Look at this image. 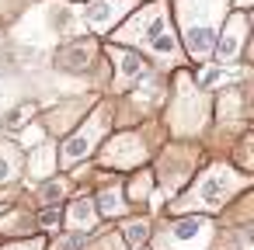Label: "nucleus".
<instances>
[{
	"label": "nucleus",
	"instance_id": "nucleus-26",
	"mask_svg": "<svg viewBox=\"0 0 254 250\" xmlns=\"http://www.w3.org/2000/svg\"><path fill=\"white\" fill-rule=\"evenodd\" d=\"M84 243H87V236H84V233L60 229V233H53V236H49L46 250H84Z\"/></svg>",
	"mask_w": 254,
	"mask_h": 250
},
{
	"label": "nucleus",
	"instance_id": "nucleus-22",
	"mask_svg": "<svg viewBox=\"0 0 254 250\" xmlns=\"http://www.w3.org/2000/svg\"><path fill=\"white\" fill-rule=\"evenodd\" d=\"M119 222H122V226H119V236H122V243H126L129 250L146 247L150 229H153V215H146V212H132V215H126V219H119Z\"/></svg>",
	"mask_w": 254,
	"mask_h": 250
},
{
	"label": "nucleus",
	"instance_id": "nucleus-11",
	"mask_svg": "<svg viewBox=\"0 0 254 250\" xmlns=\"http://www.w3.org/2000/svg\"><path fill=\"white\" fill-rule=\"evenodd\" d=\"M136 11V0H87L80 18L91 35H108Z\"/></svg>",
	"mask_w": 254,
	"mask_h": 250
},
{
	"label": "nucleus",
	"instance_id": "nucleus-30",
	"mask_svg": "<svg viewBox=\"0 0 254 250\" xmlns=\"http://www.w3.org/2000/svg\"><path fill=\"white\" fill-rule=\"evenodd\" d=\"M136 250H150V247H136Z\"/></svg>",
	"mask_w": 254,
	"mask_h": 250
},
{
	"label": "nucleus",
	"instance_id": "nucleus-28",
	"mask_svg": "<svg viewBox=\"0 0 254 250\" xmlns=\"http://www.w3.org/2000/svg\"><path fill=\"white\" fill-rule=\"evenodd\" d=\"M230 4H233L237 11H251V0H230Z\"/></svg>",
	"mask_w": 254,
	"mask_h": 250
},
{
	"label": "nucleus",
	"instance_id": "nucleus-19",
	"mask_svg": "<svg viewBox=\"0 0 254 250\" xmlns=\"http://www.w3.org/2000/svg\"><path fill=\"white\" fill-rule=\"evenodd\" d=\"M70 195H73V174H53L35 188V205L53 208V205H63Z\"/></svg>",
	"mask_w": 254,
	"mask_h": 250
},
{
	"label": "nucleus",
	"instance_id": "nucleus-9",
	"mask_svg": "<svg viewBox=\"0 0 254 250\" xmlns=\"http://www.w3.org/2000/svg\"><path fill=\"white\" fill-rule=\"evenodd\" d=\"M108 63H112V94H132V87H139L153 73V63L126 46H108Z\"/></svg>",
	"mask_w": 254,
	"mask_h": 250
},
{
	"label": "nucleus",
	"instance_id": "nucleus-29",
	"mask_svg": "<svg viewBox=\"0 0 254 250\" xmlns=\"http://www.w3.org/2000/svg\"><path fill=\"white\" fill-rule=\"evenodd\" d=\"M4 208H7V201H4V198H0V212H4Z\"/></svg>",
	"mask_w": 254,
	"mask_h": 250
},
{
	"label": "nucleus",
	"instance_id": "nucleus-13",
	"mask_svg": "<svg viewBox=\"0 0 254 250\" xmlns=\"http://www.w3.org/2000/svg\"><path fill=\"white\" fill-rule=\"evenodd\" d=\"M91 198H94V208H98L101 222L132 215V205L126 201V191H122V174H105V181L91 191Z\"/></svg>",
	"mask_w": 254,
	"mask_h": 250
},
{
	"label": "nucleus",
	"instance_id": "nucleus-20",
	"mask_svg": "<svg viewBox=\"0 0 254 250\" xmlns=\"http://www.w3.org/2000/svg\"><path fill=\"white\" fill-rule=\"evenodd\" d=\"M25 174V150L14 139H0V188L18 184Z\"/></svg>",
	"mask_w": 254,
	"mask_h": 250
},
{
	"label": "nucleus",
	"instance_id": "nucleus-17",
	"mask_svg": "<svg viewBox=\"0 0 254 250\" xmlns=\"http://www.w3.org/2000/svg\"><path fill=\"white\" fill-rule=\"evenodd\" d=\"M53 174H60V163H56V139H42V143H35L32 150H25V174H21V177L42 184V181L53 177Z\"/></svg>",
	"mask_w": 254,
	"mask_h": 250
},
{
	"label": "nucleus",
	"instance_id": "nucleus-5",
	"mask_svg": "<svg viewBox=\"0 0 254 250\" xmlns=\"http://www.w3.org/2000/svg\"><path fill=\"white\" fill-rule=\"evenodd\" d=\"M212 122V101L205 91L195 87L188 70H174V87L171 101L164 111V125L174 139H198Z\"/></svg>",
	"mask_w": 254,
	"mask_h": 250
},
{
	"label": "nucleus",
	"instance_id": "nucleus-21",
	"mask_svg": "<svg viewBox=\"0 0 254 250\" xmlns=\"http://www.w3.org/2000/svg\"><path fill=\"white\" fill-rule=\"evenodd\" d=\"M39 233L35 229V212L25 208V205H7L4 212H0V236H32Z\"/></svg>",
	"mask_w": 254,
	"mask_h": 250
},
{
	"label": "nucleus",
	"instance_id": "nucleus-1",
	"mask_svg": "<svg viewBox=\"0 0 254 250\" xmlns=\"http://www.w3.org/2000/svg\"><path fill=\"white\" fill-rule=\"evenodd\" d=\"M108 39H112V46L136 49L139 56H146L150 63H157L164 70H181V63H185L167 0H146L119 28L108 32Z\"/></svg>",
	"mask_w": 254,
	"mask_h": 250
},
{
	"label": "nucleus",
	"instance_id": "nucleus-15",
	"mask_svg": "<svg viewBox=\"0 0 254 250\" xmlns=\"http://www.w3.org/2000/svg\"><path fill=\"white\" fill-rule=\"evenodd\" d=\"M191 80H195V87L198 91H226V87H237V84H244L247 80V66H226V63H205L198 73H191Z\"/></svg>",
	"mask_w": 254,
	"mask_h": 250
},
{
	"label": "nucleus",
	"instance_id": "nucleus-12",
	"mask_svg": "<svg viewBox=\"0 0 254 250\" xmlns=\"http://www.w3.org/2000/svg\"><path fill=\"white\" fill-rule=\"evenodd\" d=\"M98 59V39L94 35H84V39H70L63 42L56 52H53V66L60 73H70V77H84Z\"/></svg>",
	"mask_w": 254,
	"mask_h": 250
},
{
	"label": "nucleus",
	"instance_id": "nucleus-6",
	"mask_svg": "<svg viewBox=\"0 0 254 250\" xmlns=\"http://www.w3.org/2000/svg\"><path fill=\"white\" fill-rule=\"evenodd\" d=\"M219 222L212 215H164L153 219L150 250H216Z\"/></svg>",
	"mask_w": 254,
	"mask_h": 250
},
{
	"label": "nucleus",
	"instance_id": "nucleus-7",
	"mask_svg": "<svg viewBox=\"0 0 254 250\" xmlns=\"http://www.w3.org/2000/svg\"><path fill=\"white\" fill-rule=\"evenodd\" d=\"M198 167H202V150H198V143H191V139H174V143H167V146L157 153V163L150 167V170H153L157 195H160L164 201H171V198L195 177Z\"/></svg>",
	"mask_w": 254,
	"mask_h": 250
},
{
	"label": "nucleus",
	"instance_id": "nucleus-18",
	"mask_svg": "<svg viewBox=\"0 0 254 250\" xmlns=\"http://www.w3.org/2000/svg\"><path fill=\"white\" fill-rule=\"evenodd\" d=\"M122 191H126V201L132 205V212H146L157 184H153V170L150 167H139V170H129V177H122Z\"/></svg>",
	"mask_w": 254,
	"mask_h": 250
},
{
	"label": "nucleus",
	"instance_id": "nucleus-4",
	"mask_svg": "<svg viewBox=\"0 0 254 250\" xmlns=\"http://www.w3.org/2000/svg\"><path fill=\"white\" fill-rule=\"evenodd\" d=\"M112 125H115V104L98 98L87 108V115L63 136V143H56L60 174H73L80 163H87L98 153V146L105 143V136H112Z\"/></svg>",
	"mask_w": 254,
	"mask_h": 250
},
{
	"label": "nucleus",
	"instance_id": "nucleus-8",
	"mask_svg": "<svg viewBox=\"0 0 254 250\" xmlns=\"http://www.w3.org/2000/svg\"><path fill=\"white\" fill-rule=\"evenodd\" d=\"M157 143H150V136L143 129H122L115 136H105V143L98 146V153L91 156L105 174H129L139 170L153 160Z\"/></svg>",
	"mask_w": 254,
	"mask_h": 250
},
{
	"label": "nucleus",
	"instance_id": "nucleus-3",
	"mask_svg": "<svg viewBox=\"0 0 254 250\" xmlns=\"http://www.w3.org/2000/svg\"><path fill=\"white\" fill-rule=\"evenodd\" d=\"M167 7L174 11V21H178L174 32H178L185 59L209 63L219 25L230 14V0H171Z\"/></svg>",
	"mask_w": 254,
	"mask_h": 250
},
{
	"label": "nucleus",
	"instance_id": "nucleus-16",
	"mask_svg": "<svg viewBox=\"0 0 254 250\" xmlns=\"http://www.w3.org/2000/svg\"><path fill=\"white\" fill-rule=\"evenodd\" d=\"M98 98H80V101H66L63 108H53V111H46L42 118H39V125L46 129V136L49 139H56V136H66L84 115H87V108L94 104Z\"/></svg>",
	"mask_w": 254,
	"mask_h": 250
},
{
	"label": "nucleus",
	"instance_id": "nucleus-24",
	"mask_svg": "<svg viewBox=\"0 0 254 250\" xmlns=\"http://www.w3.org/2000/svg\"><path fill=\"white\" fill-rule=\"evenodd\" d=\"M84 250H129V247L122 243L119 229H112V226H98V229L87 236Z\"/></svg>",
	"mask_w": 254,
	"mask_h": 250
},
{
	"label": "nucleus",
	"instance_id": "nucleus-14",
	"mask_svg": "<svg viewBox=\"0 0 254 250\" xmlns=\"http://www.w3.org/2000/svg\"><path fill=\"white\" fill-rule=\"evenodd\" d=\"M98 226H101V215H98V208H94L91 191H77V195H70V198H66V208H63V229L91 236Z\"/></svg>",
	"mask_w": 254,
	"mask_h": 250
},
{
	"label": "nucleus",
	"instance_id": "nucleus-10",
	"mask_svg": "<svg viewBox=\"0 0 254 250\" xmlns=\"http://www.w3.org/2000/svg\"><path fill=\"white\" fill-rule=\"evenodd\" d=\"M247 39H251V11H230L219 25V35L212 46V63H226V66L240 63Z\"/></svg>",
	"mask_w": 254,
	"mask_h": 250
},
{
	"label": "nucleus",
	"instance_id": "nucleus-2",
	"mask_svg": "<svg viewBox=\"0 0 254 250\" xmlns=\"http://www.w3.org/2000/svg\"><path fill=\"white\" fill-rule=\"evenodd\" d=\"M244 191H251V174L237 170L230 160H212L195 170V177L167 201V215H219Z\"/></svg>",
	"mask_w": 254,
	"mask_h": 250
},
{
	"label": "nucleus",
	"instance_id": "nucleus-27",
	"mask_svg": "<svg viewBox=\"0 0 254 250\" xmlns=\"http://www.w3.org/2000/svg\"><path fill=\"white\" fill-rule=\"evenodd\" d=\"M49 236L46 233H32V236H11V240H0V250H46Z\"/></svg>",
	"mask_w": 254,
	"mask_h": 250
},
{
	"label": "nucleus",
	"instance_id": "nucleus-25",
	"mask_svg": "<svg viewBox=\"0 0 254 250\" xmlns=\"http://www.w3.org/2000/svg\"><path fill=\"white\" fill-rule=\"evenodd\" d=\"M35 229L39 233H60L63 229V205H53V208H39L35 212Z\"/></svg>",
	"mask_w": 254,
	"mask_h": 250
},
{
	"label": "nucleus",
	"instance_id": "nucleus-23",
	"mask_svg": "<svg viewBox=\"0 0 254 250\" xmlns=\"http://www.w3.org/2000/svg\"><path fill=\"white\" fill-rule=\"evenodd\" d=\"M35 115H39V104H35V101H21L18 108H11V111L4 115V122H0V125H4V132H21L25 125H32Z\"/></svg>",
	"mask_w": 254,
	"mask_h": 250
}]
</instances>
